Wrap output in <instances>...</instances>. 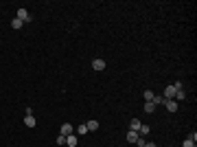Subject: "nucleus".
I'll list each match as a JSON object with an SVG mask.
<instances>
[{"instance_id":"f257e3e1","label":"nucleus","mask_w":197,"mask_h":147,"mask_svg":"<svg viewBox=\"0 0 197 147\" xmlns=\"http://www.w3.org/2000/svg\"><path fill=\"white\" fill-rule=\"evenodd\" d=\"M15 18H18V20H22L24 24H27V22H31V20H33V18H31V13H29L27 9H24V7H20V9H18V15H15Z\"/></svg>"},{"instance_id":"f03ea898","label":"nucleus","mask_w":197,"mask_h":147,"mask_svg":"<svg viewBox=\"0 0 197 147\" xmlns=\"http://www.w3.org/2000/svg\"><path fill=\"white\" fill-rule=\"evenodd\" d=\"M77 143H79V136L77 134H68L66 136V145L68 147H77Z\"/></svg>"},{"instance_id":"7ed1b4c3","label":"nucleus","mask_w":197,"mask_h":147,"mask_svg":"<svg viewBox=\"0 0 197 147\" xmlns=\"http://www.w3.org/2000/svg\"><path fill=\"white\" fill-rule=\"evenodd\" d=\"M164 106H166V110H169V112H178V101H175V99H166V101H164Z\"/></svg>"},{"instance_id":"20e7f679","label":"nucleus","mask_w":197,"mask_h":147,"mask_svg":"<svg viewBox=\"0 0 197 147\" xmlns=\"http://www.w3.org/2000/svg\"><path fill=\"white\" fill-rule=\"evenodd\" d=\"M75 132V128H72L70 123H64L61 128H59V134H64V136H68V134H72Z\"/></svg>"},{"instance_id":"39448f33","label":"nucleus","mask_w":197,"mask_h":147,"mask_svg":"<svg viewBox=\"0 0 197 147\" xmlns=\"http://www.w3.org/2000/svg\"><path fill=\"white\" fill-rule=\"evenodd\" d=\"M162 97H164V99H173V97H175V88H173V86H166Z\"/></svg>"},{"instance_id":"423d86ee","label":"nucleus","mask_w":197,"mask_h":147,"mask_svg":"<svg viewBox=\"0 0 197 147\" xmlns=\"http://www.w3.org/2000/svg\"><path fill=\"white\" fill-rule=\"evenodd\" d=\"M92 68L94 70H105V59H94L92 62Z\"/></svg>"},{"instance_id":"0eeeda50","label":"nucleus","mask_w":197,"mask_h":147,"mask_svg":"<svg viewBox=\"0 0 197 147\" xmlns=\"http://www.w3.org/2000/svg\"><path fill=\"white\" fill-rule=\"evenodd\" d=\"M24 125H27V128H35V116L27 114V116H24Z\"/></svg>"},{"instance_id":"6e6552de","label":"nucleus","mask_w":197,"mask_h":147,"mask_svg":"<svg viewBox=\"0 0 197 147\" xmlns=\"http://www.w3.org/2000/svg\"><path fill=\"white\" fill-rule=\"evenodd\" d=\"M151 132V128L149 125H145V123H140V128H138V136H147Z\"/></svg>"},{"instance_id":"1a4fd4ad","label":"nucleus","mask_w":197,"mask_h":147,"mask_svg":"<svg viewBox=\"0 0 197 147\" xmlns=\"http://www.w3.org/2000/svg\"><path fill=\"white\" fill-rule=\"evenodd\" d=\"M136 141H138V132L129 130V132H127V143H136Z\"/></svg>"},{"instance_id":"9d476101","label":"nucleus","mask_w":197,"mask_h":147,"mask_svg":"<svg viewBox=\"0 0 197 147\" xmlns=\"http://www.w3.org/2000/svg\"><path fill=\"white\" fill-rule=\"evenodd\" d=\"M86 128H88V132H94V130H98V121H88V123H86Z\"/></svg>"},{"instance_id":"9b49d317","label":"nucleus","mask_w":197,"mask_h":147,"mask_svg":"<svg viewBox=\"0 0 197 147\" xmlns=\"http://www.w3.org/2000/svg\"><path fill=\"white\" fill-rule=\"evenodd\" d=\"M175 101H182V99H186V92H184V88L182 90H175V97H173Z\"/></svg>"},{"instance_id":"f8f14e48","label":"nucleus","mask_w":197,"mask_h":147,"mask_svg":"<svg viewBox=\"0 0 197 147\" xmlns=\"http://www.w3.org/2000/svg\"><path fill=\"white\" fill-rule=\"evenodd\" d=\"M164 101H166V99H164V97H158V94H156V97H153V101H151V103H153V106H156V108H158V106H164Z\"/></svg>"},{"instance_id":"ddd939ff","label":"nucleus","mask_w":197,"mask_h":147,"mask_svg":"<svg viewBox=\"0 0 197 147\" xmlns=\"http://www.w3.org/2000/svg\"><path fill=\"white\" fill-rule=\"evenodd\" d=\"M11 27H13V29L18 31V29H22V27H24V22H22V20H18V18H13V22H11Z\"/></svg>"},{"instance_id":"4468645a","label":"nucleus","mask_w":197,"mask_h":147,"mask_svg":"<svg viewBox=\"0 0 197 147\" xmlns=\"http://www.w3.org/2000/svg\"><path fill=\"white\" fill-rule=\"evenodd\" d=\"M138 128H140V121H138V119H132V123H129V130L138 132Z\"/></svg>"},{"instance_id":"2eb2a0df","label":"nucleus","mask_w":197,"mask_h":147,"mask_svg":"<svg viewBox=\"0 0 197 147\" xmlns=\"http://www.w3.org/2000/svg\"><path fill=\"white\" fill-rule=\"evenodd\" d=\"M142 97H145V101H153V97H156V94H153L151 90H145V92H142Z\"/></svg>"},{"instance_id":"dca6fc26","label":"nucleus","mask_w":197,"mask_h":147,"mask_svg":"<svg viewBox=\"0 0 197 147\" xmlns=\"http://www.w3.org/2000/svg\"><path fill=\"white\" fill-rule=\"evenodd\" d=\"M153 110H156V106H153L151 101H147V103H145V112H147V114H151Z\"/></svg>"},{"instance_id":"f3484780","label":"nucleus","mask_w":197,"mask_h":147,"mask_svg":"<svg viewBox=\"0 0 197 147\" xmlns=\"http://www.w3.org/2000/svg\"><path fill=\"white\" fill-rule=\"evenodd\" d=\"M77 134H81V136H83V134H88V128H86V123L77 128Z\"/></svg>"},{"instance_id":"a211bd4d","label":"nucleus","mask_w":197,"mask_h":147,"mask_svg":"<svg viewBox=\"0 0 197 147\" xmlns=\"http://www.w3.org/2000/svg\"><path fill=\"white\" fill-rule=\"evenodd\" d=\"M57 145H66V136H64V134L57 136Z\"/></svg>"},{"instance_id":"6ab92c4d","label":"nucleus","mask_w":197,"mask_h":147,"mask_svg":"<svg viewBox=\"0 0 197 147\" xmlns=\"http://www.w3.org/2000/svg\"><path fill=\"white\" fill-rule=\"evenodd\" d=\"M182 147H197V145H195V143H193V141H188V138H186V141H184V143H182Z\"/></svg>"},{"instance_id":"aec40b11","label":"nucleus","mask_w":197,"mask_h":147,"mask_svg":"<svg viewBox=\"0 0 197 147\" xmlns=\"http://www.w3.org/2000/svg\"><path fill=\"white\" fill-rule=\"evenodd\" d=\"M188 141H193V143H197V132H191V134H188Z\"/></svg>"},{"instance_id":"412c9836","label":"nucleus","mask_w":197,"mask_h":147,"mask_svg":"<svg viewBox=\"0 0 197 147\" xmlns=\"http://www.w3.org/2000/svg\"><path fill=\"white\" fill-rule=\"evenodd\" d=\"M145 147H156V143H149V141H147V145Z\"/></svg>"}]
</instances>
